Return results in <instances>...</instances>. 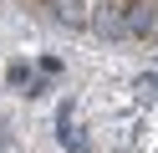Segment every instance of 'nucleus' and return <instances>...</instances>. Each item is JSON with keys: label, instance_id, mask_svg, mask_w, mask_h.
Returning <instances> with one entry per match:
<instances>
[{"label": "nucleus", "instance_id": "1", "mask_svg": "<svg viewBox=\"0 0 158 153\" xmlns=\"http://www.w3.org/2000/svg\"><path fill=\"white\" fill-rule=\"evenodd\" d=\"M92 26L97 31H102V36H127V20H123V10H117V5H97V15H92Z\"/></svg>", "mask_w": 158, "mask_h": 153}, {"label": "nucleus", "instance_id": "2", "mask_svg": "<svg viewBox=\"0 0 158 153\" xmlns=\"http://www.w3.org/2000/svg\"><path fill=\"white\" fill-rule=\"evenodd\" d=\"M123 20H127V31H138V36H148V31H153V5H148V0H133Z\"/></svg>", "mask_w": 158, "mask_h": 153}, {"label": "nucleus", "instance_id": "3", "mask_svg": "<svg viewBox=\"0 0 158 153\" xmlns=\"http://www.w3.org/2000/svg\"><path fill=\"white\" fill-rule=\"evenodd\" d=\"M56 15H61L66 26H87V5L82 0H56Z\"/></svg>", "mask_w": 158, "mask_h": 153}, {"label": "nucleus", "instance_id": "4", "mask_svg": "<svg viewBox=\"0 0 158 153\" xmlns=\"http://www.w3.org/2000/svg\"><path fill=\"white\" fill-rule=\"evenodd\" d=\"M5 82H10V87H26V82H31V66H26V61H10Z\"/></svg>", "mask_w": 158, "mask_h": 153}]
</instances>
